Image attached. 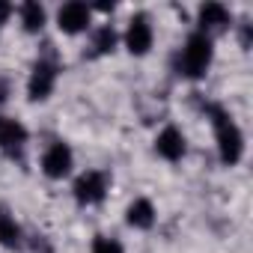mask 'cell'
Listing matches in <instances>:
<instances>
[{
    "mask_svg": "<svg viewBox=\"0 0 253 253\" xmlns=\"http://www.w3.org/2000/svg\"><path fill=\"white\" fill-rule=\"evenodd\" d=\"M209 113H211V125H214V134H217L220 161H223L226 167L238 164L241 155H244V137H241V131H238V125H235V122L229 119V113L220 110V107H209Z\"/></svg>",
    "mask_w": 253,
    "mask_h": 253,
    "instance_id": "cell-1",
    "label": "cell"
},
{
    "mask_svg": "<svg viewBox=\"0 0 253 253\" xmlns=\"http://www.w3.org/2000/svg\"><path fill=\"white\" fill-rule=\"evenodd\" d=\"M211 54H214L211 36H206V33L188 36V42H185V48L179 54V75H185V78H203L206 69L211 66Z\"/></svg>",
    "mask_w": 253,
    "mask_h": 253,
    "instance_id": "cell-2",
    "label": "cell"
},
{
    "mask_svg": "<svg viewBox=\"0 0 253 253\" xmlns=\"http://www.w3.org/2000/svg\"><path fill=\"white\" fill-rule=\"evenodd\" d=\"M54 84H57V66L48 63V60H39L30 72V81H27V92L33 101H42L54 92Z\"/></svg>",
    "mask_w": 253,
    "mask_h": 253,
    "instance_id": "cell-3",
    "label": "cell"
},
{
    "mask_svg": "<svg viewBox=\"0 0 253 253\" xmlns=\"http://www.w3.org/2000/svg\"><path fill=\"white\" fill-rule=\"evenodd\" d=\"M104 194H107V179L98 170H89L75 182V200L81 206H95L104 200Z\"/></svg>",
    "mask_w": 253,
    "mask_h": 253,
    "instance_id": "cell-4",
    "label": "cell"
},
{
    "mask_svg": "<svg viewBox=\"0 0 253 253\" xmlns=\"http://www.w3.org/2000/svg\"><path fill=\"white\" fill-rule=\"evenodd\" d=\"M125 45L134 57H143L152 48V24L146 15H134L128 21V30H125Z\"/></svg>",
    "mask_w": 253,
    "mask_h": 253,
    "instance_id": "cell-5",
    "label": "cell"
},
{
    "mask_svg": "<svg viewBox=\"0 0 253 253\" xmlns=\"http://www.w3.org/2000/svg\"><path fill=\"white\" fill-rule=\"evenodd\" d=\"M57 24H60V30L69 33V36L86 30V24H89V6H86V3H78V0H72V3H66V6L57 12Z\"/></svg>",
    "mask_w": 253,
    "mask_h": 253,
    "instance_id": "cell-6",
    "label": "cell"
},
{
    "mask_svg": "<svg viewBox=\"0 0 253 253\" xmlns=\"http://www.w3.org/2000/svg\"><path fill=\"white\" fill-rule=\"evenodd\" d=\"M42 170L48 179H63L72 170V149L66 143H54L45 155H42Z\"/></svg>",
    "mask_w": 253,
    "mask_h": 253,
    "instance_id": "cell-7",
    "label": "cell"
},
{
    "mask_svg": "<svg viewBox=\"0 0 253 253\" xmlns=\"http://www.w3.org/2000/svg\"><path fill=\"white\" fill-rule=\"evenodd\" d=\"M155 149H158L161 158L179 161V158L185 155V134H182L179 128H173V125H167V128L155 137Z\"/></svg>",
    "mask_w": 253,
    "mask_h": 253,
    "instance_id": "cell-8",
    "label": "cell"
},
{
    "mask_svg": "<svg viewBox=\"0 0 253 253\" xmlns=\"http://www.w3.org/2000/svg\"><path fill=\"white\" fill-rule=\"evenodd\" d=\"M229 24V12H226V6H220V3H206L203 9H200V33H217V30H223Z\"/></svg>",
    "mask_w": 253,
    "mask_h": 253,
    "instance_id": "cell-9",
    "label": "cell"
},
{
    "mask_svg": "<svg viewBox=\"0 0 253 253\" xmlns=\"http://www.w3.org/2000/svg\"><path fill=\"white\" fill-rule=\"evenodd\" d=\"M27 140V128L18 119H6L0 116V149H18Z\"/></svg>",
    "mask_w": 253,
    "mask_h": 253,
    "instance_id": "cell-10",
    "label": "cell"
},
{
    "mask_svg": "<svg viewBox=\"0 0 253 253\" xmlns=\"http://www.w3.org/2000/svg\"><path fill=\"white\" fill-rule=\"evenodd\" d=\"M128 223H131L134 229H149V226L155 223V209H152V203H149V200H134V203L128 206Z\"/></svg>",
    "mask_w": 253,
    "mask_h": 253,
    "instance_id": "cell-11",
    "label": "cell"
},
{
    "mask_svg": "<svg viewBox=\"0 0 253 253\" xmlns=\"http://www.w3.org/2000/svg\"><path fill=\"white\" fill-rule=\"evenodd\" d=\"M18 241H21V229H18L15 217L6 209H0V244L3 247H18Z\"/></svg>",
    "mask_w": 253,
    "mask_h": 253,
    "instance_id": "cell-12",
    "label": "cell"
},
{
    "mask_svg": "<svg viewBox=\"0 0 253 253\" xmlns=\"http://www.w3.org/2000/svg\"><path fill=\"white\" fill-rule=\"evenodd\" d=\"M21 24H24V30L27 33H39L42 27H45V9L39 6V3H24L21 6Z\"/></svg>",
    "mask_w": 253,
    "mask_h": 253,
    "instance_id": "cell-13",
    "label": "cell"
},
{
    "mask_svg": "<svg viewBox=\"0 0 253 253\" xmlns=\"http://www.w3.org/2000/svg\"><path fill=\"white\" fill-rule=\"evenodd\" d=\"M92 48H95V54H110V51L116 48V33H113L110 24H104V27L95 30V36H92Z\"/></svg>",
    "mask_w": 253,
    "mask_h": 253,
    "instance_id": "cell-14",
    "label": "cell"
},
{
    "mask_svg": "<svg viewBox=\"0 0 253 253\" xmlns=\"http://www.w3.org/2000/svg\"><path fill=\"white\" fill-rule=\"evenodd\" d=\"M92 253H122V244H119L116 238H104V235H98V238L92 241Z\"/></svg>",
    "mask_w": 253,
    "mask_h": 253,
    "instance_id": "cell-15",
    "label": "cell"
},
{
    "mask_svg": "<svg viewBox=\"0 0 253 253\" xmlns=\"http://www.w3.org/2000/svg\"><path fill=\"white\" fill-rule=\"evenodd\" d=\"M9 15H12V6H9V3H0V24H3Z\"/></svg>",
    "mask_w": 253,
    "mask_h": 253,
    "instance_id": "cell-16",
    "label": "cell"
}]
</instances>
